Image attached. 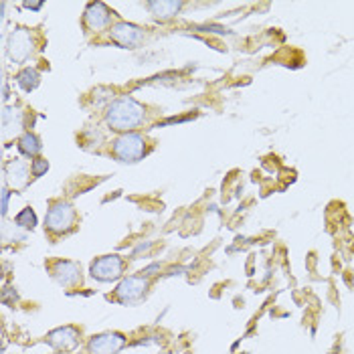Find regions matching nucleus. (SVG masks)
<instances>
[{
  "label": "nucleus",
  "mask_w": 354,
  "mask_h": 354,
  "mask_svg": "<svg viewBox=\"0 0 354 354\" xmlns=\"http://www.w3.org/2000/svg\"><path fill=\"white\" fill-rule=\"evenodd\" d=\"M144 120H146V108L128 95L111 102L106 111V124L113 132L130 134L144 124Z\"/></svg>",
  "instance_id": "nucleus-1"
},
{
  "label": "nucleus",
  "mask_w": 354,
  "mask_h": 354,
  "mask_svg": "<svg viewBox=\"0 0 354 354\" xmlns=\"http://www.w3.org/2000/svg\"><path fill=\"white\" fill-rule=\"evenodd\" d=\"M152 277H146L142 273L136 275H128L124 279H120L118 288L108 296L109 301H115L120 306H136L142 300H146V296L150 294L152 288Z\"/></svg>",
  "instance_id": "nucleus-2"
},
{
  "label": "nucleus",
  "mask_w": 354,
  "mask_h": 354,
  "mask_svg": "<svg viewBox=\"0 0 354 354\" xmlns=\"http://www.w3.org/2000/svg\"><path fill=\"white\" fill-rule=\"evenodd\" d=\"M77 227V211L71 203L67 201H55L53 205L47 211L45 217V231L53 237H65L69 233H73Z\"/></svg>",
  "instance_id": "nucleus-3"
},
{
  "label": "nucleus",
  "mask_w": 354,
  "mask_h": 354,
  "mask_svg": "<svg viewBox=\"0 0 354 354\" xmlns=\"http://www.w3.org/2000/svg\"><path fill=\"white\" fill-rule=\"evenodd\" d=\"M126 268H128L126 257H122L118 253H108V255H100L91 261L89 275H91V279H95L100 283H111V281L124 279Z\"/></svg>",
  "instance_id": "nucleus-4"
},
{
  "label": "nucleus",
  "mask_w": 354,
  "mask_h": 354,
  "mask_svg": "<svg viewBox=\"0 0 354 354\" xmlns=\"http://www.w3.org/2000/svg\"><path fill=\"white\" fill-rule=\"evenodd\" d=\"M47 273L65 290H77L83 286L82 266L71 259H49L47 261Z\"/></svg>",
  "instance_id": "nucleus-5"
},
{
  "label": "nucleus",
  "mask_w": 354,
  "mask_h": 354,
  "mask_svg": "<svg viewBox=\"0 0 354 354\" xmlns=\"http://www.w3.org/2000/svg\"><path fill=\"white\" fill-rule=\"evenodd\" d=\"M111 154L124 164L138 162L146 156V140L136 132L122 134L111 142Z\"/></svg>",
  "instance_id": "nucleus-6"
},
{
  "label": "nucleus",
  "mask_w": 354,
  "mask_h": 354,
  "mask_svg": "<svg viewBox=\"0 0 354 354\" xmlns=\"http://www.w3.org/2000/svg\"><path fill=\"white\" fill-rule=\"evenodd\" d=\"M128 346V336L118 330H108L93 334L85 342V353L87 354H120Z\"/></svg>",
  "instance_id": "nucleus-7"
},
{
  "label": "nucleus",
  "mask_w": 354,
  "mask_h": 354,
  "mask_svg": "<svg viewBox=\"0 0 354 354\" xmlns=\"http://www.w3.org/2000/svg\"><path fill=\"white\" fill-rule=\"evenodd\" d=\"M82 340L83 330L73 324L55 328L45 336V342L53 348L55 353H73L75 348H80Z\"/></svg>",
  "instance_id": "nucleus-8"
},
{
  "label": "nucleus",
  "mask_w": 354,
  "mask_h": 354,
  "mask_svg": "<svg viewBox=\"0 0 354 354\" xmlns=\"http://www.w3.org/2000/svg\"><path fill=\"white\" fill-rule=\"evenodd\" d=\"M6 55L12 63H25L32 55V35L27 27H17L10 30L6 39Z\"/></svg>",
  "instance_id": "nucleus-9"
},
{
  "label": "nucleus",
  "mask_w": 354,
  "mask_h": 354,
  "mask_svg": "<svg viewBox=\"0 0 354 354\" xmlns=\"http://www.w3.org/2000/svg\"><path fill=\"white\" fill-rule=\"evenodd\" d=\"M109 39L115 45H120V47L134 49V47H138L144 41V30L138 27V25L122 21V23H115L113 27L109 28Z\"/></svg>",
  "instance_id": "nucleus-10"
},
{
  "label": "nucleus",
  "mask_w": 354,
  "mask_h": 354,
  "mask_svg": "<svg viewBox=\"0 0 354 354\" xmlns=\"http://www.w3.org/2000/svg\"><path fill=\"white\" fill-rule=\"evenodd\" d=\"M111 15L113 12L104 2H91V4H87V8L83 12V25L93 32H100L111 25Z\"/></svg>",
  "instance_id": "nucleus-11"
},
{
  "label": "nucleus",
  "mask_w": 354,
  "mask_h": 354,
  "mask_svg": "<svg viewBox=\"0 0 354 354\" xmlns=\"http://www.w3.org/2000/svg\"><path fill=\"white\" fill-rule=\"evenodd\" d=\"M4 176H6V183L12 187V189H23L27 187L28 176V166L23 158H12L4 164Z\"/></svg>",
  "instance_id": "nucleus-12"
},
{
  "label": "nucleus",
  "mask_w": 354,
  "mask_h": 354,
  "mask_svg": "<svg viewBox=\"0 0 354 354\" xmlns=\"http://www.w3.org/2000/svg\"><path fill=\"white\" fill-rule=\"evenodd\" d=\"M146 8L150 10V15L154 19L168 21V19L178 15V10L183 8V2H176V0H154V2H148Z\"/></svg>",
  "instance_id": "nucleus-13"
},
{
  "label": "nucleus",
  "mask_w": 354,
  "mask_h": 354,
  "mask_svg": "<svg viewBox=\"0 0 354 354\" xmlns=\"http://www.w3.org/2000/svg\"><path fill=\"white\" fill-rule=\"evenodd\" d=\"M19 152L23 154V156H28V158H39V154H41V140L35 136L32 132H25L23 136L19 138Z\"/></svg>",
  "instance_id": "nucleus-14"
},
{
  "label": "nucleus",
  "mask_w": 354,
  "mask_h": 354,
  "mask_svg": "<svg viewBox=\"0 0 354 354\" xmlns=\"http://www.w3.org/2000/svg\"><path fill=\"white\" fill-rule=\"evenodd\" d=\"M21 126H23V111L17 108H4L2 109V130H4V136L8 134V130H12L15 128V132L17 130H21Z\"/></svg>",
  "instance_id": "nucleus-15"
},
{
  "label": "nucleus",
  "mask_w": 354,
  "mask_h": 354,
  "mask_svg": "<svg viewBox=\"0 0 354 354\" xmlns=\"http://www.w3.org/2000/svg\"><path fill=\"white\" fill-rule=\"evenodd\" d=\"M17 83L21 85V89H25L27 93H30L32 89L39 87L41 83V75L35 67H25L19 75H17Z\"/></svg>",
  "instance_id": "nucleus-16"
},
{
  "label": "nucleus",
  "mask_w": 354,
  "mask_h": 354,
  "mask_svg": "<svg viewBox=\"0 0 354 354\" xmlns=\"http://www.w3.org/2000/svg\"><path fill=\"white\" fill-rule=\"evenodd\" d=\"M15 227L25 229V231H32V229L37 227V213H35L30 207L23 209V211L15 217Z\"/></svg>",
  "instance_id": "nucleus-17"
},
{
  "label": "nucleus",
  "mask_w": 354,
  "mask_h": 354,
  "mask_svg": "<svg viewBox=\"0 0 354 354\" xmlns=\"http://www.w3.org/2000/svg\"><path fill=\"white\" fill-rule=\"evenodd\" d=\"M47 170H49V162H47L45 158H35V160L30 162V174H32L35 178H41L43 174H47Z\"/></svg>",
  "instance_id": "nucleus-18"
},
{
  "label": "nucleus",
  "mask_w": 354,
  "mask_h": 354,
  "mask_svg": "<svg viewBox=\"0 0 354 354\" xmlns=\"http://www.w3.org/2000/svg\"><path fill=\"white\" fill-rule=\"evenodd\" d=\"M8 198H10V191H8V187L4 185V187H2V217H4L6 211H8Z\"/></svg>",
  "instance_id": "nucleus-19"
},
{
  "label": "nucleus",
  "mask_w": 354,
  "mask_h": 354,
  "mask_svg": "<svg viewBox=\"0 0 354 354\" xmlns=\"http://www.w3.org/2000/svg\"><path fill=\"white\" fill-rule=\"evenodd\" d=\"M23 6L28 8V10H39V8L43 6V2H41V0H37V2H25Z\"/></svg>",
  "instance_id": "nucleus-20"
},
{
  "label": "nucleus",
  "mask_w": 354,
  "mask_h": 354,
  "mask_svg": "<svg viewBox=\"0 0 354 354\" xmlns=\"http://www.w3.org/2000/svg\"><path fill=\"white\" fill-rule=\"evenodd\" d=\"M53 354H71V353H53Z\"/></svg>",
  "instance_id": "nucleus-21"
}]
</instances>
